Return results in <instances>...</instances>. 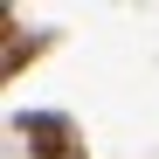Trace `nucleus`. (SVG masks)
<instances>
[{"mask_svg": "<svg viewBox=\"0 0 159 159\" xmlns=\"http://www.w3.org/2000/svg\"><path fill=\"white\" fill-rule=\"evenodd\" d=\"M14 139L35 159H83V131L69 111H14Z\"/></svg>", "mask_w": 159, "mask_h": 159, "instance_id": "obj_1", "label": "nucleus"}, {"mask_svg": "<svg viewBox=\"0 0 159 159\" xmlns=\"http://www.w3.org/2000/svg\"><path fill=\"white\" fill-rule=\"evenodd\" d=\"M0 28H7V35H0V69H7V76H21V69L48 48V35H21V21H14V14H0Z\"/></svg>", "mask_w": 159, "mask_h": 159, "instance_id": "obj_2", "label": "nucleus"}]
</instances>
